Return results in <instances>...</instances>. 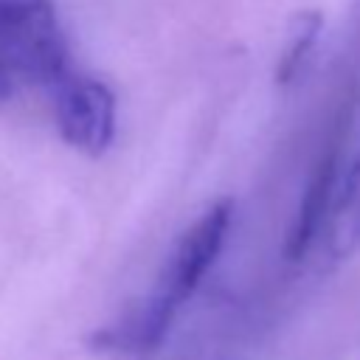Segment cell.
<instances>
[{"mask_svg": "<svg viewBox=\"0 0 360 360\" xmlns=\"http://www.w3.org/2000/svg\"><path fill=\"white\" fill-rule=\"evenodd\" d=\"M321 233H326V248L335 262H343L360 250V155L349 163V169H343V174L338 172Z\"/></svg>", "mask_w": 360, "mask_h": 360, "instance_id": "5", "label": "cell"}, {"mask_svg": "<svg viewBox=\"0 0 360 360\" xmlns=\"http://www.w3.org/2000/svg\"><path fill=\"white\" fill-rule=\"evenodd\" d=\"M231 219H233V202L231 200H219L211 208H205L174 239L146 301L155 304L169 318H174L177 309L197 292L202 278L217 264V259L228 242Z\"/></svg>", "mask_w": 360, "mask_h": 360, "instance_id": "2", "label": "cell"}, {"mask_svg": "<svg viewBox=\"0 0 360 360\" xmlns=\"http://www.w3.org/2000/svg\"><path fill=\"white\" fill-rule=\"evenodd\" d=\"M68 68V39L51 0H0V104L22 90L56 87Z\"/></svg>", "mask_w": 360, "mask_h": 360, "instance_id": "1", "label": "cell"}, {"mask_svg": "<svg viewBox=\"0 0 360 360\" xmlns=\"http://www.w3.org/2000/svg\"><path fill=\"white\" fill-rule=\"evenodd\" d=\"M53 115L62 141L82 155L98 158L115 141V96L98 79L68 73L53 87Z\"/></svg>", "mask_w": 360, "mask_h": 360, "instance_id": "3", "label": "cell"}, {"mask_svg": "<svg viewBox=\"0 0 360 360\" xmlns=\"http://www.w3.org/2000/svg\"><path fill=\"white\" fill-rule=\"evenodd\" d=\"M338 172H340V158H338V149L329 146L307 177L304 194L298 200V208H295L292 222L284 236V259L301 262L309 253V248L315 245V239L321 236L326 214H329L332 191L338 183Z\"/></svg>", "mask_w": 360, "mask_h": 360, "instance_id": "4", "label": "cell"}, {"mask_svg": "<svg viewBox=\"0 0 360 360\" xmlns=\"http://www.w3.org/2000/svg\"><path fill=\"white\" fill-rule=\"evenodd\" d=\"M318 37H321V14L318 11H301L292 20V31H290L287 45H284L281 59H278V82L281 84H290L292 79L301 76L304 65L309 62V56L318 45Z\"/></svg>", "mask_w": 360, "mask_h": 360, "instance_id": "6", "label": "cell"}]
</instances>
